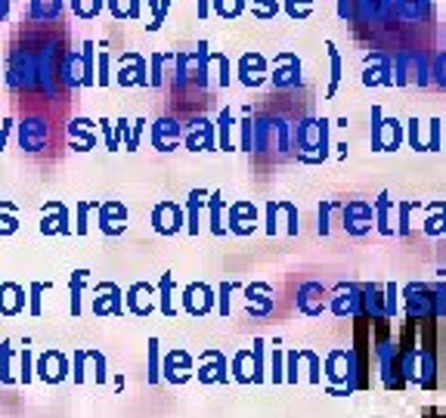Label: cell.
Returning a JSON list of instances; mask_svg holds the SVG:
<instances>
[{
  "label": "cell",
  "instance_id": "obj_1",
  "mask_svg": "<svg viewBox=\"0 0 446 418\" xmlns=\"http://www.w3.org/2000/svg\"><path fill=\"white\" fill-rule=\"evenodd\" d=\"M291 139L301 149L304 162H316V158H325V149H329V121L325 118H304L291 128Z\"/></svg>",
  "mask_w": 446,
  "mask_h": 418
},
{
  "label": "cell",
  "instance_id": "obj_2",
  "mask_svg": "<svg viewBox=\"0 0 446 418\" xmlns=\"http://www.w3.org/2000/svg\"><path fill=\"white\" fill-rule=\"evenodd\" d=\"M394 81L397 87L403 84H418V87H428L431 81V59L422 50H397L394 53Z\"/></svg>",
  "mask_w": 446,
  "mask_h": 418
},
{
  "label": "cell",
  "instance_id": "obj_3",
  "mask_svg": "<svg viewBox=\"0 0 446 418\" xmlns=\"http://www.w3.org/2000/svg\"><path fill=\"white\" fill-rule=\"evenodd\" d=\"M115 81L121 87H149V59L137 50H124L118 59Z\"/></svg>",
  "mask_w": 446,
  "mask_h": 418
},
{
  "label": "cell",
  "instance_id": "obj_4",
  "mask_svg": "<svg viewBox=\"0 0 446 418\" xmlns=\"http://www.w3.org/2000/svg\"><path fill=\"white\" fill-rule=\"evenodd\" d=\"M366 87H394V53L372 50L366 56V71H363Z\"/></svg>",
  "mask_w": 446,
  "mask_h": 418
},
{
  "label": "cell",
  "instance_id": "obj_5",
  "mask_svg": "<svg viewBox=\"0 0 446 418\" xmlns=\"http://www.w3.org/2000/svg\"><path fill=\"white\" fill-rule=\"evenodd\" d=\"M273 87L276 90H291L301 84V59H298V53L291 50H282L273 56V75H270Z\"/></svg>",
  "mask_w": 446,
  "mask_h": 418
},
{
  "label": "cell",
  "instance_id": "obj_6",
  "mask_svg": "<svg viewBox=\"0 0 446 418\" xmlns=\"http://www.w3.org/2000/svg\"><path fill=\"white\" fill-rule=\"evenodd\" d=\"M236 75H239V84L245 87H261V84L270 81V62L267 56H261L257 50H248L239 56V65H236Z\"/></svg>",
  "mask_w": 446,
  "mask_h": 418
},
{
  "label": "cell",
  "instance_id": "obj_7",
  "mask_svg": "<svg viewBox=\"0 0 446 418\" xmlns=\"http://www.w3.org/2000/svg\"><path fill=\"white\" fill-rule=\"evenodd\" d=\"M403 139V130L397 118H384L381 105H372V143L375 149H397Z\"/></svg>",
  "mask_w": 446,
  "mask_h": 418
},
{
  "label": "cell",
  "instance_id": "obj_8",
  "mask_svg": "<svg viewBox=\"0 0 446 418\" xmlns=\"http://www.w3.org/2000/svg\"><path fill=\"white\" fill-rule=\"evenodd\" d=\"M16 128H19V146H22L25 152L46 149V143H50V137H53L46 118H22Z\"/></svg>",
  "mask_w": 446,
  "mask_h": 418
},
{
  "label": "cell",
  "instance_id": "obj_9",
  "mask_svg": "<svg viewBox=\"0 0 446 418\" xmlns=\"http://www.w3.org/2000/svg\"><path fill=\"white\" fill-rule=\"evenodd\" d=\"M186 75H189V84L198 90L208 87V75H211V50L208 41H198V46L192 53H186Z\"/></svg>",
  "mask_w": 446,
  "mask_h": 418
},
{
  "label": "cell",
  "instance_id": "obj_10",
  "mask_svg": "<svg viewBox=\"0 0 446 418\" xmlns=\"http://www.w3.org/2000/svg\"><path fill=\"white\" fill-rule=\"evenodd\" d=\"M183 211H180V204L174 202H158L155 211H152V227L155 232H162V236H174V232L183 229Z\"/></svg>",
  "mask_w": 446,
  "mask_h": 418
},
{
  "label": "cell",
  "instance_id": "obj_11",
  "mask_svg": "<svg viewBox=\"0 0 446 418\" xmlns=\"http://www.w3.org/2000/svg\"><path fill=\"white\" fill-rule=\"evenodd\" d=\"M214 143H217L214 124H211L205 115L192 118L189 130H186V146H189L192 152H198V149H202V152H211V149H214Z\"/></svg>",
  "mask_w": 446,
  "mask_h": 418
},
{
  "label": "cell",
  "instance_id": "obj_12",
  "mask_svg": "<svg viewBox=\"0 0 446 418\" xmlns=\"http://www.w3.org/2000/svg\"><path fill=\"white\" fill-rule=\"evenodd\" d=\"M59 81L62 87H84V59L81 50H65L59 59Z\"/></svg>",
  "mask_w": 446,
  "mask_h": 418
},
{
  "label": "cell",
  "instance_id": "obj_13",
  "mask_svg": "<svg viewBox=\"0 0 446 418\" xmlns=\"http://www.w3.org/2000/svg\"><path fill=\"white\" fill-rule=\"evenodd\" d=\"M397 19V0H357V22Z\"/></svg>",
  "mask_w": 446,
  "mask_h": 418
},
{
  "label": "cell",
  "instance_id": "obj_14",
  "mask_svg": "<svg viewBox=\"0 0 446 418\" xmlns=\"http://www.w3.org/2000/svg\"><path fill=\"white\" fill-rule=\"evenodd\" d=\"M180 143V121L177 118H158L152 124V146L158 152H171Z\"/></svg>",
  "mask_w": 446,
  "mask_h": 418
},
{
  "label": "cell",
  "instance_id": "obj_15",
  "mask_svg": "<svg viewBox=\"0 0 446 418\" xmlns=\"http://www.w3.org/2000/svg\"><path fill=\"white\" fill-rule=\"evenodd\" d=\"M44 236H56V232H71L69 227V208L62 202H46L44 204V223H41Z\"/></svg>",
  "mask_w": 446,
  "mask_h": 418
},
{
  "label": "cell",
  "instance_id": "obj_16",
  "mask_svg": "<svg viewBox=\"0 0 446 418\" xmlns=\"http://www.w3.org/2000/svg\"><path fill=\"white\" fill-rule=\"evenodd\" d=\"M25 310V288L16 282H0V316H19Z\"/></svg>",
  "mask_w": 446,
  "mask_h": 418
},
{
  "label": "cell",
  "instance_id": "obj_17",
  "mask_svg": "<svg viewBox=\"0 0 446 418\" xmlns=\"http://www.w3.org/2000/svg\"><path fill=\"white\" fill-rule=\"evenodd\" d=\"M99 217H103V227L109 236H118V232H124V223H128V211H124V204L118 202H105L99 204Z\"/></svg>",
  "mask_w": 446,
  "mask_h": 418
},
{
  "label": "cell",
  "instance_id": "obj_18",
  "mask_svg": "<svg viewBox=\"0 0 446 418\" xmlns=\"http://www.w3.org/2000/svg\"><path fill=\"white\" fill-rule=\"evenodd\" d=\"M69 137L71 143L78 146V152H87L96 146V137H93V121L90 118H71L69 121Z\"/></svg>",
  "mask_w": 446,
  "mask_h": 418
},
{
  "label": "cell",
  "instance_id": "obj_19",
  "mask_svg": "<svg viewBox=\"0 0 446 418\" xmlns=\"http://www.w3.org/2000/svg\"><path fill=\"white\" fill-rule=\"evenodd\" d=\"M255 217H257V211H255V204L251 202H239V204H232V211H230V223H232V232H251L255 229Z\"/></svg>",
  "mask_w": 446,
  "mask_h": 418
},
{
  "label": "cell",
  "instance_id": "obj_20",
  "mask_svg": "<svg viewBox=\"0 0 446 418\" xmlns=\"http://www.w3.org/2000/svg\"><path fill=\"white\" fill-rule=\"evenodd\" d=\"M62 12V0H28L31 22H56Z\"/></svg>",
  "mask_w": 446,
  "mask_h": 418
},
{
  "label": "cell",
  "instance_id": "obj_21",
  "mask_svg": "<svg viewBox=\"0 0 446 418\" xmlns=\"http://www.w3.org/2000/svg\"><path fill=\"white\" fill-rule=\"evenodd\" d=\"M93 310H96V313H121V291H118L115 285H99Z\"/></svg>",
  "mask_w": 446,
  "mask_h": 418
},
{
  "label": "cell",
  "instance_id": "obj_22",
  "mask_svg": "<svg viewBox=\"0 0 446 418\" xmlns=\"http://www.w3.org/2000/svg\"><path fill=\"white\" fill-rule=\"evenodd\" d=\"M369 220H372V208L363 202H350L348 211H344V227H348L350 232L369 229Z\"/></svg>",
  "mask_w": 446,
  "mask_h": 418
},
{
  "label": "cell",
  "instance_id": "obj_23",
  "mask_svg": "<svg viewBox=\"0 0 446 418\" xmlns=\"http://www.w3.org/2000/svg\"><path fill=\"white\" fill-rule=\"evenodd\" d=\"M325 53H329V90H325V96H335L338 93V84H341L344 78V62H341V53H338V46L332 41H325Z\"/></svg>",
  "mask_w": 446,
  "mask_h": 418
},
{
  "label": "cell",
  "instance_id": "obj_24",
  "mask_svg": "<svg viewBox=\"0 0 446 418\" xmlns=\"http://www.w3.org/2000/svg\"><path fill=\"white\" fill-rule=\"evenodd\" d=\"M208 307H211L208 285H189V288H186V310H189V313H208Z\"/></svg>",
  "mask_w": 446,
  "mask_h": 418
},
{
  "label": "cell",
  "instance_id": "obj_25",
  "mask_svg": "<svg viewBox=\"0 0 446 418\" xmlns=\"http://www.w3.org/2000/svg\"><path fill=\"white\" fill-rule=\"evenodd\" d=\"M428 10H431V0H397V19H406V22L424 19Z\"/></svg>",
  "mask_w": 446,
  "mask_h": 418
},
{
  "label": "cell",
  "instance_id": "obj_26",
  "mask_svg": "<svg viewBox=\"0 0 446 418\" xmlns=\"http://www.w3.org/2000/svg\"><path fill=\"white\" fill-rule=\"evenodd\" d=\"M81 59H84V87H96V44L84 41Z\"/></svg>",
  "mask_w": 446,
  "mask_h": 418
},
{
  "label": "cell",
  "instance_id": "obj_27",
  "mask_svg": "<svg viewBox=\"0 0 446 418\" xmlns=\"http://www.w3.org/2000/svg\"><path fill=\"white\" fill-rule=\"evenodd\" d=\"M164 62H177V53H149V87H162Z\"/></svg>",
  "mask_w": 446,
  "mask_h": 418
},
{
  "label": "cell",
  "instance_id": "obj_28",
  "mask_svg": "<svg viewBox=\"0 0 446 418\" xmlns=\"http://www.w3.org/2000/svg\"><path fill=\"white\" fill-rule=\"evenodd\" d=\"M248 6V0H211V12H217L221 19H239Z\"/></svg>",
  "mask_w": 446,
  "mask_h": 418
},
{
  "label": "cell",
  "instance_id": "obj_29",
  "mask_svg": "<svg viewBox=\"0 0 446 418\" xmlns=\"http://www.w3.org/2000/svg\"><path fill=\"white\" fill-rule=\"evenodd\" d=\"M69 10L78 19H96L105 10V0H69Z\"/></svg>",
  "mask_w": 446,
  "mask_h": 418
},
{
  "label": "cell",
  "instance_id": "obj_30",
  "mask_svg": "<svg viewBox=\"0 0 446 418\" xmlns=\"http://www.w3.org/2000/svg\"><path fill=\"white\" fill-rule=\"evenodd\" d=\"M19 229V214L12 202H0V236H12Z\"/></svg>",
  "mask_w": 446,
  "mask_h": 418
},
{
  "label": "cell",
  "instance_id": "obj_31",
  "mask_svg": "<svg viewBox=\"0 0 446 418\" xmlns=\"http://www.w3.org/2000/svg\"><path fill=\"white\" fill-rule=\"evenodd\" d=\"M248 6H251V12H255L257 19L270 22V19L282 10V0H248Z\"/></svg>",
  "mask_w": 446,
  "mask_h": 418
},
{
  "label": "cell",
  "instance_id": "obj_32",
  "mask_svg": "<svg viewBox=\"0 0 446 418\" xmlns=\"http://www.w3.org/2000/svg\"><path fill=\"white\" fill-rule=\"evenodd\" d=\"M282 10L289 12L291 19L304 22V19L313 16V0H282Z\"/></svg>",
  "mask_w": 446,
  "mask_h": 418
},
{
  "label": "cell",
  "instance_id": "obj_33",
  "mask_svg": "<svg viewBox=\"0 0 446 418\" xmlns=\"http://www.w3.org/2000/svg\"><path fill=\"white\" fill-rule=\"evenodd\" d=\"M211 65L217 69V84H221V87H230L232 69H230V59H226V53H211Z\"/></svg>",
  "mask_w": 446,
  "mask_h": 418
},
{
  "label": "cell",
  "instance_id": "obj_34",
  "mask_svg": "<svg viewBox=\"0 0 446 418\" xmlns=\"http://www.w3.org/2000/svg\"><path fill=\"white\" fill-rule=\"evenodd\" d=\"M230 130H232V112L223 109L221 115H217V143H221V149H232Z\"/></svg>",
  "mask_w": 446,
  "mask_h": 418
},
{
  "label": "cell",
  "instance_id": "obj_35",
  "mask_svg": "<svg viewBox=\"0 0 446 418\" xmlns=\"http://www.w3.org/2000/svg\"><path fill=\"white\" fill-rule=\"evenodd\" d=\"M84 279H87V270H75L71 273V313H81V291H84Z\"/></svg>",
  "mask_w": 446,
  "mask_h": 418
},
{
  "label": "cell",
  "instance_id": "obj_36",
  "mask_svg": "<svg viewBox=\"0 0 446 418\" xmlns=\"http://www.w3.org/2000/svg\"><path fill=\"white\" fill-rule=\"evenodd\" d=\"M239 134H242V143H239V149L242 152H251L255 149V118L245 112V118L239 121Z\"/></svg>",
  "mask_w": 446,
  "mask_h": 418
},
{
  "label": "cell",
  "instance_id": "obj_37",
  "mask_svg": "<svg viewBox=\"0 0 446 418\" xmlns=\"http://www.w3.org/2000/svg\"><path fill=\"white\" fill-rule=\"evenodd\" d=\"M96 84H99V87H109V84H112V56H109V50H99Z\"/></svg>",
  "mask_w": 446,
  "mask_h": 418
},
{
  "label": "cell",
  "instance_id": "obj_38",
  "mask_svg": "<svg viewBox=\"0 0 446 418\" xmlns=\"http://www.w3.org/2000/svg\"><path fill=\"white\" fill-rule=\"evenodd\" d=\"M10 354H12V344L3 341V344H0V381H3V384L12 381V375H10Z\"/></svg>",
  "mask_w": 446,
  "mask_h": 418
},
{
  "label": "cell",
  "instance_id": "obj_39",
  "mask_svg": "<svg viewBox=\"0 0 446 418\" xmlns=\"http://www.w3.org/2000/svg\"><path fill=\"white\" fill-rule=\"evenodd\" d=\"M50 288L46 282H35L31 285V297H28V310H31V316H41V295Z\"/></svg>",
  "mask_w": 446,
  "mask_h": 418
},
{
  "label": "cell",
  "instance_id": "obj_40",
  "mask_svg": "<svg viewBox=\"0 0 446 418\" xmlns=\"http://www.w3.org/2000/svg\"><path fill=\"white\" fill-rule=\"evenodd\" d=\"M431 81H437L440 87H446V53L434 56V62H431Z\"/></svg>",
  "mask_w": 446,
  "mask_h": 418
},
{
  "label": "cell",
  "instance_id": "obj_41",
  "mask_svg": "<svg viewBox=\"0 0 446 418\" xmlns=\"http://www.w3.org/2000/svg\"><path fill=\"white\" fill-rule=\"evenodd\" d=\"M198 208H202V192H192L189 195V232H198Z\"/></svg>",
  "mask_w": 446,
  "mask_h": 418
},
{
  "label": "cell",
  "instance_id": "obj_42",
  "mask_svg": "<svg viewBox=\"0 0 446 418\" xmlns=\"http://www.w3.org/2000/svg\"><path fill=\"white\" fill-rule=\"evenodd\" d=\"M221 192H214V195H211V229L217 232V236H221L223 232V223H221Z\"/></svg>",
  "mask_w": 446,
  "mask_h": 418
},
{
  "label": "cell",
  "instance_id": "obj_43",
  "mask_svg": "<svg viewBox=\"0 0 446 418\" xmlns=\"http://www.w3.org/2000/svg\"><path fill=\"white\" fill-rule=\"evenodd\" d=\"M105 10L115 19H130V0H105Z\"/></svg>",
  "mask_w": 446,
  "mask_h": 418
},
{
  "label": "cell",
  "instance_id": "obj_44",
  "mask_svg": "<svg viewBox=\"0 0 446 418\" xmlns=\"http://www.w3.org/2000/svg\"><path fill=\"white\" fill-rule=\"evenodd\" d=\"M171 3H174V0H162V3H158V12L149 19V25H146V28H149V31H158V28H162V25H164V16H168V10H171Z\"/></svg>",
  "mask_w": 446,
  "mask_h": 418
},
{
  "label": "cell",
  "instance_id": "obj_45",
  "mask_svg": "<svg viewBox=\"0 0 446 418\" xmlns=\"http://www.w3.org/2000/svg\"><path fill=\"white\" fill-rule=\"evenodd\" d=\"M338 16L344 22H357V0H338Z\"/></svg>",
  "mask_w": 446,
  "mask_h": 418
},
{
  "label": "cell",
  "instance_id": "obj_46",
  "mask_svg": "<svg viewBox=\"0 0 446 418\" xmlns=\"http://www.w3.org/2000/svg\"><path fill=\"white\" fill-rule=\"evenodd\" d=\"M162 310L164 313H174V304H171V276H164L162 279Z\"/></svg>",
  "mask_w": 446,
  "mask_h": 418
},
{
  "label": "cell",
  "instance_id": "obj_47",
  "mask_svg": "<svg viewBox=\"0 0 446 418\" xmlns=\"http://www.w3.org/2000/svg\"><path fill=\"white\" fill-rule=\"evenodd\" d=\"M90 208H96V204H87V202L78 204V236H84V232H87V211Z\"/></svg>",
  "mask_w": 446,
  "mask_h": 418
},
{
  "label": "cell",
  "instance_id": "obj_48",
  "mask_svg": "<svg viewBox=\"0 0 446 418\" xmlns=\"http://www.w3.org/2000/svg\"><path fill=\"white\" fill-rule=\"evenodd\" d=\"M143 130H146V121L139 118V121H134V128H130V139H128V149L134 152L137 146H139V137H143Z\"/></svg>",
  "mask_w": 446,
  "mask_h": 418
},
{
  "label": "cell",
  "instance_id": "obj_49",
  "mask_svg": "<svg viewBox=\"0 0 446 418\" xmlns=\"http://www.w3.org/2000/svg\"><path fill=\"white\" fill-rule=\"evenodd\" d=\"M99 130L105 134V146H109V149H115L118 139H115V130H112V121H109V118H99Z\"/></svg>",
  "mask_w": 446,
  "mask_h": 418
},
{
  "label": "cell",
  "instance_id": "obj_50",
  "mask_svg": "<svg viewBox=\"0 0 446 418\" xmlns=\"http://www.w3.org/2000/svg\"><path fill=\"white\" fill-rule=\"evenodd\" d=\"M19 378H22L25 384L31 381V350L28 347H22V375H19Z\"/></svg>",
  "mask_w": 446,
  "mask_h": 418
},
{
  "label": "cell",
  "instance_id": "obj_51",
  "mask_svg": "<svg viewBox=\"0 0 446 418\" xmlns=\"http://www.w3.org/2000/svg\"><path fill=\"white\" fill-rule=\"evenodd\" d=\"M232 288H236L232 282H226L223 288H221V310H223V313H230V291H232Z\"/></svg>",
  "mask_w": 446,
  "mask_h": 418
},
{
  "label": "cell",
  "instance_id": "obj_52",
  "mask_svg": "<svg viewBox=\"0 0 446 418\" xmlns=\"http://www.w3.org/2000/svg\"><path fill=\"white\" fill-rule=\"evenodd\" d=\"M440 124H443V121H431V139H428V149H437V143H440Z\"/></svg>",
  "mask_w": 446,
  "mask_h": 418
},
{
  "label": "cell",
  "instance_id": "obj_53",
  "mask_svg": "<svg viewBox=\"0 0 446 418\" xmlns=\"http://www.w3.org/2000/svg\"><path fill=\"white\" fill-rule=\"evenodd\" d=\"M409 139H412V146H415V149H422V134H418V121H415V118L409 121Z\"/></svg>",
  "mask_w": 446,
  "mask_h": 418
},
{
  "label": "cell",
  "instance_id": "obj_54",
  "mask_svg": "<svg viewBox=\"0 0 446 418\" xmlns=\"http://www.w3.org/2000/svg\"><path fill=\"white\" fill-rule=\"evenodd\" d=\"M196 10H198V19H208L211 16V0H196Z\"/></svg>",
  "mask_w": 446,
  "mask_h": 418
},
{
  "label": "cell",
  "instance_id": "obj_55",
  "mask_svg": "<svg viewBox=\"0 0 446 418\" xmlns=\"http://www.w3.org/2000/svg\"><path fill=\"white\" fill-rule=\"evenodd\" d=\"M139 6H143V0H130V19H139Z\"/></svg>",
  "mask_w": 446,
  "mask_h": 418
},
{
  "label": "cell",
  "instance_id": "obj_56",
  "mask_svg": "<svg viewBox=\"0 0 446 418\" xmlns=\"http://www.w3.org/2000/svg\"><path fill=\"white\" fill-rule=\"evenodd\" d=\"M146 3H149V10H152V16H155V12H158V3H162V0H146Z\"/></svg>",
  "mask_w": 446,
  "mask_h": 418
},
{
  "label": "cell",
  "instance_id": "obj_57",
  "mask_svg": "<svg viewBox=\"0 0 446 418\" xmlns=\"http://www.w3.org/2000/svg\"><path fill=\"white\" fill-rule=\"evenodd\" d=\"M3 146H6V134L0 130V152H3Z\"/></svg>",
  "mask_w": 446,
  "mask_h": 418
},
{
  "label": "cell",
  "instance_id": "obj_58",
  "mask_svg": "<svg viewBox=\"0 0 446 418\" xmlns=\"http://www.w3.org/2000/svg\"><path fill=\"white\" fill-rule=\"evenodd\" d=\"M0 78H3V65H0Z\"/></svg>",
  "mask_w": 446,
  "mask_h": 418
},
{
  "label": "cell",
  "instance_id": "obj_59",
  "mask_svg": "<svg viewBox=\"0 0 446 418\" xmlns=\"http://www.w3.org/2000/svg\"><path fill=\"white\" fill-rule=\"evenodd\" d=\"M440 418H446V415H440Z\"/></svg>",
  "mask_w": 446,
  "mask_h": 418
}]
</instances>
